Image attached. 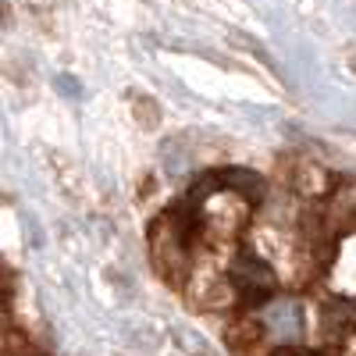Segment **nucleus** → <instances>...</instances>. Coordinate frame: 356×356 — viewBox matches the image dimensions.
<instances>
[{
	"label": "nucleus",
	"mask_w": 356,
	"mask_h": 356,
	"mask_svg": "<svg viewBox=\"0 0 356 356\" xmlns=\"http://www.w3.org/2000/svg\"><path fill=\"white\" fill-rule=\"evenodd\" d=\"M260 324L282 346H296L303 339V310L296 300H271L260 310Z\"/></svg>",
	"instance_id": "obj_1"
},
{
	"label": "nucleus",
	"mask_w": 356,
	"mask_h": 356,
	"mask_svg": "<svg viewBox=\"0 0 356 356\" xmlns=\"http://www.w3.org/2000/svg\"><path fill=\"white\" fill-rule=\"evenodd\" d=\"M232 282L239 285L246 296H264L267 289L275 285V271H271V267H267L260 257L243 253L239 260L232 264Z\"/></svg>",
	"instance_id": "obj_2"
},
{
	"label": "nucleus",
	"mask_w": 356,
	"mask_h": 356,
	"mask_svg": "<svg viewBox=\"0 0 356 356\" xmlns=\"http://www.w3.org/2000/svg\"><path fill=\"white\" fill-rule=\"evenodd\" d=\"M218 182H221V189H232L235 196H243L250 203L264 200V178L250 168H225V171H218Z\"/></svg>",
	"instance_id": "obj_3"
}]
</instances>
